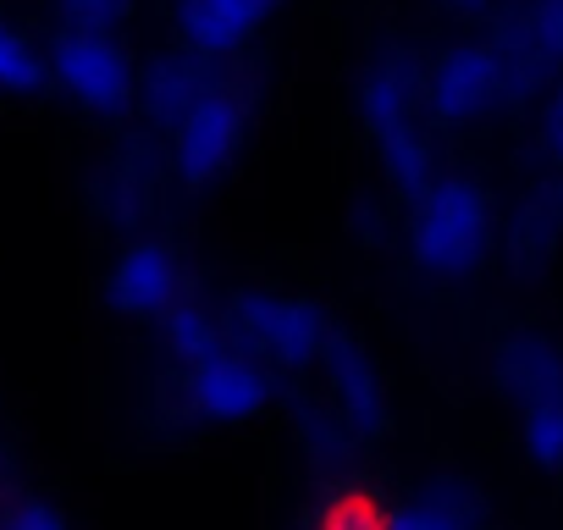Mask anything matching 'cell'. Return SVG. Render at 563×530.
<instances>
[{"label": "cell", "instance_id": "cell-1", "mask_svg": "<svg viewBox=\"0 0 563 530\" xmlns=\"http://www.w3.org/2000/svg\"><path fill=\"white\" fill-rule=\"evenodd\" d=\"M409 249L431 277H470L492 249V199L475 177H431L415 194Z\"/></svg>", "mask_w": 563, "mask_h": 530}, {"label": "cell", "instance_id": "cell-2", "mask_svg": "<svg viewBox=\"0 0 563 530\" xmlns=\"http://www.w3.org/2000/svg\"><path fill=\"white\" fill-rule=\"evenodd\" d=\"M232 338L260 360V365H288L305 371L327 354V321L316 305L288 299V294H243L232 305Z\"/></svg>", "mask_w": 563, "mask_h": 530}, {"label": "cell", "instance_id": "cell-3", "mask_svg": "<svg viewBox=\"0 0 563 530\" xmlns=\"http://www.w3.org/2000/svg\"><path fill=\"white\" fill-rule=\"evenodd\" d=\"M415 106H420V89H415L404 73H376V78L365 84V122H371V133H376V150H382L393 183L409 188V194H420V188L437 177V150H431V139L420 133Z\"/></svg>", "mask_w": 563, "mask_h": 530}, {"label": "cell", "instance_id": "cell-4", "mask_svg": "<svg viewBox=\"0 0 563 530\" xmlns=\"http://www.w3.org/2000/svg\"><path fill=\"white\" fill-rule=\"evenodd\" d=\"M183 398L194 404V415H205L216 426H238V420H254L271 404V371L243 343L227 338L210 354L183 365Z\"/></svg>", "mask_w": 563, "mask_h": 530}, {"label": "cell", "instance_id": "cell-5", "mask_svg": "<svg viewBox=\"0 0 563 530\" xmlns=\"http://www.w3.org/2000/svg\"><path fill=\"white\" fill-rule=\"evenodd\" d=\"M243 128H249V106L232 95V89H210L172 122V172L188 183V188H205L210 177H221L243 144Z\"/></svg>", "mask_w": 563, "mask_h": 530}, {"label": "cell", "instance_id": "cell-6", "mask_svg": "<svg viewBox=\"0 0 563 530\" xmlns=\"http://www.w3.org/2000/svg\"><path fill=\"white\" fill-rule=\"evenodd\" d=\"M508 89H514L508 62H503L497 51H486V45H464V51H453V56L431 73L426 106H431L437 122L464 128V122H481L486 111H497Z\"/></svg>", "mask_w": 563, "mask_h": 530}, {"label": "cell", "instance_id": "cell-7", "mask_svg": "<svg viewBox=\"0 0 563 530\" xmlns=\"http://www.w3.org/2000/svg\"><path fill=\"white\" fill-rule=\"evenodd\" d=\"M177 299H183V260L166 243L139 238V243H128L117 254V265H111V305L122 316L161 321Z\"/></svg>", "mask_w": 563, "mask_h": 530}, {"label": "cell", "instance_id": "cell-8", "mask_svg": "<svg viewBox=\"0 0 563 530\" xmlns=\"http://www.w3.org/2000/svg\"><path fill=\"white\" fill-rule=\"evenodd\" d=\"M327 371H332V393H338V431L349 442H365V437H382L387 431V398H382V382L365 360V349H354L349 338H327Z\"/></svg>", "mask_w": 563, "mask_h": 530}, {"label": "cell", "instance_id": "cell-9", "mask_svg": "<svg viewBox=\"0 0 563 530\" xmlns=\"http://www.w3.org/2000/svg\"><path fill=\"white\" fill-rule=\"evenodd\" d=\"M56 78L95 111H117L128 95H133V73L128 62L117 56V45H106L100 34H78L62 45L56 56Z\"/></svg>", "mask_w": 563, "mask_h": 530}, {"label": "cell", "instance_id": "cell-10", "mask_svg": "<svg viewBox=\"0 0 563 530\" xmlns=\"http://www.w3.org/2000/svg\"><path fill=\"white\" fill-rule=\"evenodd\" d=\"M497 387L525 409L563 393V349L541 332H519L497 349Z\"/></svg>", "mask_w": 563, "mask_h": 530}, {"label": "cell", "instance_id": "cell-11", "mask_svg": "<svg viewBox=\"0 0 563 530\" xmlns=\"http://www.w3.org/2000/svg\"><path fill=\"white\" fill-rule=\"evenodd\" d=\"M475 525H481V497L464 481H437L393 514V530H475Z\"/></svg>", "mask_w": 563, "mask_h": 530}, {"label": "cell", "instance_id": "cell-12", "mask_svg": "<svg viewBox=\"0 0 563 530\" xmlns=\"http://www.w3.org/2000/svg\"><path fill=\"white\" fill-rule=\"evenodd\" d=\"M265 12V0H188V40L205 56L232 51Z\"/></svg>", "mask_w": 563, "mask_h": 530}, {"label": "cell", "instance_id": "cell-13", "mask_svg": "<svg viewBox=\"0 0 563 530\" xmlns=\"http://www.w3.org/2000/svg\"><path fill=\"white\" fill-rule=\"evenodd\" d=\"M519 437H525L530 464L563 470V393L558 398H541V404H525L519 409Z\"/></svg>", "mask_w": 563, "mask_h": 530}, {"label": "cell", "instance_id": "cell-14", "mask_svg": "<svg viewBox=\"0 0 563 530\" xmlns=\"http://www.w3.org/2000/svg\"><path fill=\"white\" fill-rule=\"evenodd\" d=\"M558 232H563V188H547V194L525 199V210L514 221V249L530 254V260H541L558 243Z\"/></svg>", "mask_w": 563, "mask_h": 530}, {"label": "cell", "instance_id": "cell-15", "mask_svg": "<svg viewBox=\"0 0 563 530\" xmlns=\"http://www.w3.org/2000/svg\"><path fill=\"white\" fill-rule=\"evenodd\" d=\"M40 84H45V62H40V51H34L29 40H18V34L0 29V89L29 95V89H40Z\"/></svg>", "mask_w": 563, "mask_h": 530}, {"label": "cell", "instance_id": "cell-16", "mask_svg": "<svg viewBox=\"0 0 563 530\" xmlns=\"http://www.w3.org/2000/svg\"><path fill=\"white\" fill-rule=\"evenodd\" d=\"M525 40H530L536 67H558L563 62V0H536L530 23H525Z\"/></svg>", "mask_w": 563, "mask_h": 530}, {"label": "cell", "instance_id": "cell-17", "mask_svg": "<svg viewBox=\"0 0 563 530\" xmlns=\"http://www.w3.org/2000/svg\"><path fill=\"white\" fill-rule=\"evenodd\" d=\"M0 530H67V519L45 497H12L0 508Z\"/></svg>", "mask_w": 563, "mask_h": 530}, {"label": "cell", "instance_id": "cell-18", "mask_svg": "<svg viewBox=\"0 0 563 530\" xmlns=\"http://www.w3.org/2000/svg\"><path fill=\"white\" fill-rule=\"evenodd\" d=\"M541 150L563 166V89H552V100L541 106Z\"/></svg>", "mask_w": 563, "mask_h": 530}, {"label": "cell", "instance_id": "cell-19", "mask_svg": "<svg viewBox=\"0 0 563 530\" xmlns=\"http://www.w3.org/2000/svg\"><path fill=\"white\" fill-rule=\"evenodd\" d=\"M0 459H7V448H0Z\"/></svg>", "mask_w": 563, "mask_h": 530}]
</instances>
